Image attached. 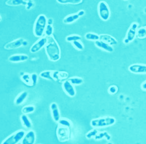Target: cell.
Wrapping results in <instances>:
<instances>
[{"label":"cell","mask_w":146,"mask_h":144,"mask_svg":"<svg viewBox=\"0 0 146 144\" xmlns=\"http://www.w3.org/2000/svg\"><path fill=\"white\" fill-rule=\"evenodd\" d=\"M35 110V107L34 106H27L26 107H24L22 108V112L23 114H31L34 112Z\"/></svg>","instance_id":"83f0119b"},{"label":"cell","mask_w":146,"mask_h":144,"mask_svg":"<svg viewBox=\"0 0 146 144\" xmlns=\"http://www.w3.org/2000/svg\"><path fill=\"white\" fill-rule=\"evenodd\" d=\"M31 80H32V82H33V86H35L37 82H38V76L36 73H33L31 75Z\"/></svg>","instance_id":"8d00e7d4"},{"label":"cell","mask_w":146,"mask_h":144,"mask_svg":"<svg viewBox=\"0 0 146 144\" xmlns=\"http://www.w3.org/2000/svg\"><path fill=\"white\" fill-rule=\"evenodd\" d=\"M98 12L100 17L103 21H108L110 17V10L105 1H100L98 6Z\"/></svg>","instance_id":"5b68a950"},{"label":"cell","mask_w":146,"mask_h":144,"mask_svg":"<svg viewBox=\"0 0 146 144\" xmlns=\"http://www.w3.org/2000/svg\"><path fill=\"white\" fill-rule=\"evenodd\" d=\"M77 13L79 16V17H82L85 15V11L84 10H80Z\"/></svg>","instance_id":"60d3db41"},{"label":"cell","mask_w":146,"mask_h":144,"mask_svg":"<svg viewBox=\"0 0 146 144\" xmlns=\"http://www.w3.org/2000/svg\"><path fill=\"white\" fill-rule=\"evenodd\" d=\"M123 42L125 43V44H128V43H130V42H129V40L128 39H127L126 38L124 39V41H123Z\"/></svg>","instance_id":"b9f144b4"},{"label":"cell","mask_w":146,"mask_h":144,"mask_svg":"<svg viewBox=\"0 0 146 144\" xmlns=\"http://www.w3.org/2000/svg\"><path fill=\"white\" fill-rule=\"evenodd\" d=\"M136 36L139 39H144L146 38V26L141 27L137 29Z\"/></svg>","instance_id":"cb8c5ba5"},{"label":"cell","mask_w":146,"mask_h":144,"mask_svg":"<svg viewBox=\"0 0 146 144\" xmlns=\"http://www.w3.org/2000/svg\"><path fill=\"white\" fill-rule=\"evenodd\" d=\"M72 44L74 47L79 51H83L84 50V46L80 40H76L72 42Z\"/></svg>","instance_id":"4dcf8cb0"},{"label":"cell","mask_w":146,"mask_h":144,"mask_svg":"<svg viewBox=\"0 0 146 144\" xmlns=\"http://www.w3.org/2000/svg\"><path fill=\"white\" fill-rule=\"evenodd\" d=\"M59 76H60V80L64 79H66L68 77V74L65 71H60L59 72Z\"/></svg>","instance_id":"74e56055"},{"label":"cell","mask_w":146,"mask_h":144,"mask_svg":"<svg viewBox=\"0 0 146 144\" xmlns=\"http://www.w3.org/2000/svg\"><path fill=\"white\" fill-rule=\"evenodd\" d=\"M100 40L105 42L106 43L109 44L111 46L117 44V40L112 36L107 34H102L100 35Z\"/></svg>","instance_id":"2e32d148"},{"label":"cell","mask_w":146,"mask_h":144,"mask_svg":"<svg viewBox=\"0 0 146 144\" xmlns=\"http://www.w3.org/2000/svg\"><path fill=\"white\" fill-rule=\"evenodd\" d=\"M124 1H129V0H124Z\"/></svg>","instance_id":"ee69618b"},{"label":"cell","mask_w":146,"mask_h":144,"mask_svg":"<svg viewBox=\"0 0 146 144\" xmlns=\"http://www.w3.org/2000/svg\"><path fill=\"white\" fill-rule=\"evenodd\" d=\"M29 93L26 91H24L19 94L15 100V103L17 106L22 104L28 97Z\"/></svg>","instance_id":"e0dca14e"},{"label":"cell","mask_w":146,"mask_h":144,"mask_svg":"<svg viewBox=\"0 0 146 144\" xmlns=\"http://www.w3.org/2000/svg\"><path fill=\"white\" fill-rule=\"evenodd\" d=\"M116 119L112 116L101 117L92 119L91 122V126L94 128H104L114 125Z\"/></svg>","instance_id":"3957f363"},{"label":"cell","mask_w":146,"mask_h":144,"mask_svg":"<svg viewBox=\"0 0 146 144\" xmlns=\"http://www.w3.org/2000/svg\"><path fill=\"white\" fill-rule=\"evenodd\" d=\"M108 92L110 94H114L118 92V88L115 85H111L109 88Z\"/></svg>","instance_id":"836d02e7"},{"label":"cell","mask_w":146,"mask_h":144,"mask_svg":"<svg viewBox=\"0 0 146 144\" xmlns=\"http://www.w3.org/2000/svg\"><path fill=\"white\" fill-rule=\"evenodd\" d=\"M82 39V37L80 35H69L66 38V40L68 42H73L74 41H76V40H81Z\"/></svg>","instance_id":"f546056e"},{"label":"cell","mask_w":146,"mask_h":144,"mask_svg":"<svg viewBox=\"0 0 146 144\" xmlns=\"http://www.w3.org/2000/svg\"><path fill=\"white\" fill-rule=\"evenodd\" d=\"M85 38L88 40L95 42L96 40H100V35L94 33L88 32L85 35Z\"/></svg>","instance_id":"4316f807"},{"label":"cell","mask_w":146,"mask_h":144,"mask_svg":"<svg viewBox=\"0 0 146 144\" xmlns=\"http://www.w3.org/2000/svg\"><path fill=\"white\" fill-rule=\"evenodd\" d=\"M57 1L61 4H80L83 2V0H57Z\"/></svg>","instance_id":"7402d4cb"},{"label":"cell","mask_w":146,"mask_h":144,"mask_svg":"<svg viewBox=\"0 0 146 144\" xmlns=\"http://www.w3.org/2000/svg\"><path fill=\"white\" fill-rule=\"evenodd\" d=\"M28 44L29 43L27 41H26V40H24L23 38H19L7 43L6 45H5L4 49L7 50L16 49L22 46H27Z\"/></svg>","instance_id":"52a82bcc"},{"label":"cell","mask_w":146,"mask_h":144,"mask_svg":"<svg viewBox=\"0 0 146 144\" xmlns=\"http://www.w3.org/2000/svg\"><path fill=\"white\" fill-rule=\"evenodd\" d=\"M47 18L44 15H40L37 17L34 26V34L36 37L41 38L43 36L47 24Z\"/></svg>","instance_id":"7a4b0ae2"},{"label":"cell","mask_w":146,"mask_h":144,"mask_svg":"<svg viewBox=\"0 0 146 144\" xmlns=\"http://www.w3.org/2000/svg\"><path fill=\"white\" fill-rule=\"evenodd\" d=\"M35 6V3L33 0H28L26 5V8L27 10H30Z\"/></svg>","instance_id":"e575fe53"},{"label":"cell","mask_w":146,"mask_h":144,"mask_svg":"<svg viewBox=\"0 0 146 144\" xmlns=\"http://www.w3.org/2000/svg\"><path fill=\"white\" fill-rule=\"evenodd\" d=\"M26 134V132L24 130H19L9 137L3 142V144H16L21 141L23 137Z\"/></svg>","instance_id":"8992f818"},{"label":"cell","mask_w":146,"mask_h":144,"mask_svg":"<svg viewBox=\"0 0 146 144\" xmlns=\"http://www.w3.org/2000/svg\"><path fill=\"white\" fill-rule=\"evenodd\" d=\"M62 88L65 92L70 97H74L76 95V89L74 85L70 83L68 80L65 81L62 84Z\"/></svg>","instance_id":"9c48e42d"},{"label":"cell","mask_w":146,"mask_h":144,"mask_svg":"<svg viewBox=\"0 0 146 144\" xmlns=\"http://www.w3.org/2000/svg\"><path fill=\"white\" fill-rule=\"evenodd\" d=\"M128 70L135 74H146V65L133 64L129 66Z\"/></svg>","instance_id":"30bf717a"},{"label":"cell","mask_w":146,"mask_h":144,"mask_svg":"<svg viewBox=\"0 0 146 144\" xmlns=\"http://www.w3.org/2000/svg\"><path fill=\"white\" fill-rule=\"evenodd\" d=\"M47 25L52 26L53 24V19L52 18H48L47 21Z\"/></svg>","instance_id":"f35d334b"},{"label":"cell","mask_w":146,"mask_h":144,"mask_svg":"<svg viewBox=\"0 0 146 144\" xmlns=\"http://www.w3.org/2000/svg\"><path fill=\"white\" fill-rule=\"evenodd\" d=\"M79 16L78 15V13L74 14V15H71L66 16V17L64 18L63 20V22L65 24H72L74 22L76 21L79 18Z\"/></svg>","instance_id":"ffe728a7"},{"label":"cell","mask_w":146,"mask_h":144,"mask_svg":"<svg viewBox=\"0 0 146 144\" xmlns=\"http://www.w3.org/2000/svg\"><path fill=\"white\" fill-rule=\"evenodd\" d=\"M20 120L23 126L27 129H31L32 127V123L29 118L26 114H23L20 116Z\"/></svg>","instance_id":"d6986e66"},{"label":"cell","mask_w":146,"mask_h":144,"mask_svg":"<svg viewBox=\"0 0 146 144\" xmlns=\"http://www.w3.org/2000/svg\"><path fill=\"white\" fill-rule=\"evenodd\" d=\"M21 80L26 85H27L29 86H30V87L33 86V82H32V80H31V75H30L29 74L24 73L21 76Z\"/></svg>","instance_id":"603a6c76"},{"label":"cell","mask_w":146,"mask_h":144,"mask_svg":"<svg viewBox=\"0 0 146 144\" xmlns=\"http://www.w3.org/2000/svg\"><path fill=\"white\" fill-rule=\"evenodd\" d=\"M137 29H138V24L136 22L132 23L131 26H130L126 35V38L128 39L130 42H132L135 39L136 36Z\"/></svg>","instance_id":"7c38bea8"},{"label":"cell","mask_w":146,"mask_h":144,"mask_svg":"<svg viewBox=\"0 0 146 144\" xmlns=\"http://www.w3.org/2000/svg\"><path fill=\"white\" fill-rule=\"evenodd\" d=\"M44 34L46 35L47 37L48 36H51L53 35V27L52 26L50 25H47L45 31H44Z\"/></svg>","instance_id":"d6a6232c"},{"label":"cell","mask_w":146,"mask_h":144,"mask_svg":"<svg viewBox=\"0 0 146 144\" xmlns=\"http://www.w3.org/2000/svg\"><path fill=\"white\" fill-rule=\"evenodd\" d=\"M56 134L58 140L60 142H66L70 139V128L58 125Z\"/></svg>","instance_id":"277c9868"},{"label":"cell","mask_w":146,"mask_h":144,"mask_svg":"<svg viewBox=\"0 0 146 144\" xmlns=\"http://www.w3.org/2000/svg\"><path fill=\"white\" fill-rule=\"evenodd\" d=\"M47 38V41L44 47L48 59L51 61H58L61 58V50L60 46L53 35Z\"/></svg>","instance_id":"6da1fadb"},{"label":"cell","mask_w":146,"mask_h":144,"mask_svg":"<svg viewBox=\"0 0 146 144\" xmlns=\"http://www.w3.org/2000/svg\"><path fill=\"white\" fill-rule=\"evenodd\" d=\"M29 58V55L26 54H15L9 57L8 60L11 62L19 63L24 62L28 60Z\"/></svg>","instance_id":"9a60e30c"},{"label":"cell","mask_w":146,"mask_h":144,"mask_svg":"<svg viewBox=\"0 0 146 144\" xmlns=\"http://www.w3.org/2000/svg\"><path fill=\"white\" fill-rule=\"evenodd\" d=\"M95 44L97 47L99 48V49H101L106 52L112 53L114 52L113 47L111 45H110L109 44L102 40H98L95 41Z\"/></svg>","instance_id":"4fadbf2b"},{"label":"cell","mask_w":146,"mask_h":144,"mask_svg":"<svg viewBox=\"0 0 146 144\" xmlns=\"http://www.w3.org/2000/svg\"><path fill=\"white\" fill-rule=\"evenodd\" d=\"M96 140H100L105 138L108 141H110L111 138V135L107 131L103 132H98L97 135L94 137Z\"/></svg>","instance_id":"44dd1931"},{"label":"cell","mask_w":146,"mask_h":144,"mask_svg":"<svg viewBox=\"0 0 146 144\" xmlns=\"http://www.w3.org/2000/svg\"><path fill=\"white\" fill-rule=\"evenodd\" d=\"M36 140V134L34 131L30 130L23 137L21 141L22 144H34Z\"/></svg>","instance_id":"8fae6325"},{"label":"cell","mask_w":146,"mask_h":144,"mask_svg":"<svg viewBox=\"0 0 146 144\" xmlns=\"http://www.w3.org/2000/svg\"><path fill=\"white\" fill-rule=\"evenodd\" d=\"M68 80L74 85H80L82 84L84 82V80L82 78L79 77H74L68 79Z\"/></svg>","instance_id":"484cf974"},{"label":"cell","mask_w":146,"mask_h":144,"mask_svg":"<svg viewBox=\"0 0 146 144\" xmlns=\"http://www.w3.org/2000/svg\"><path fill=\"white\" fill-rule=\"evenodd\" d=\"M141 88L142 90L146 91V81H144L141 85Z\"/></svg>","instance_id":"ab89813d"},{"label":"cell","mask_w":146,"mask_h":144,"mask_svg":"<svg viewBox=\"0 0 146 144\" xmlns=\"http://www.w3.org/2000/svg\"><path fill=\"white\" fill-rule=\"evenodd\" d=\"M98 132H99V131L98 129H97L96 128H94V129H93V130L90 131L88 133H87L86 134V137L87 139H91L92 137H95L97 135V134L98 133Z\"/></svg>","instance_id":"1f68e13d"},{"label":"cell","mask_w":146,"mask_h":144,"mask_svg":"<svg viewBox=\"0 0 146 144\" xmlns=\"http://www.w3.org/2000/svg\"><path fill=\"white\" fill-rule=\"evenodd\" d=\"M5 4L8 6L11 7H17L20 5L26 6L27 1L26 0H7Z\"/></svg>","instance_id":"ac0fdd59"},{"label":"cell","mask_w":146,"mask_h":144,"mask_svg":"<svg viewBox=\"0 0 146 144\" xmlns=\"http://www.w3.org/2000/svg\"><path fill=\"white\" fill-rule=\"evenodd\" d=\"M50 111L54 121L56 122H58L60 119V112L58 108V106L56 103H52L50 104Z\"/></svg>","instance_id":"5bb4252c"},{"label":"cell","mask_w":146,"mask_h":144,"mask_svg":"<svg viewBox=\"0 0 146 144\" xmlns=\"http://www.w3.org/2000/svg\"><path fill=\"white\" fill-rule=\"evenodd\" d=\"M47 41V38H40L36 42H35L30 48V52L31 53H36L40 50L43 47H45Z\"/></svg>","instance_id":"ba28073f"},{"label":"cell","mask_w":146,"mask_h":144,"mask_svg":"<svg viewBox=\"0 0 146 144\" xmlns=\"http://www.w3.org/2000/svg\"><path fill=\"white\" fill-rule=\"evenodd\" d=\"M58 124L59 125L63 126H65L70 128H71L72 127V124L70 121L65 118H60L59 121L58 122Z\"/></svg>","instance_id":"f1b7e54d"},{"label":"cell","mask_w":146,"mask_h":144,"mask_svg":"<svg viewBox=\"0 0 146 144\" xmlns=\"http://www.w3.org/2000/svg\"><path fill=\"white\" fill-rule=\"evenodd\" d=\"M59 72L60 71H52V76L53 80H55V81L60 80V76H59Z\"/></svg>","instance_id":"d590c367"},{"label":"cell","mask_w":146,"mask_h":144,"mask_svg":"<svg viewBox=\"0 0 146 144\" xmlns=\"http://www.w3.org/2000/svg\"><path fill=\"white\" fill-rule=\"evenodd\" d=\"M52 71L50 70H46L41 72L40 73V77L44 79H46L48 80H53L52 76Z\"/></svg>","instance_id":"d4e9b609"},{"label":"cell","mask_w":146,"mask_h":144,"mask_svg":"<svg viewBox=\"0 0 146 144\" xmlns=\"http://www.w3.org/2000/svg\"><path fill=\"white\" fill-rule=\"evenodd\" d=\"M1 21V17L0 16V21Z\"/></svg>","instance_id":"7bdbcfd3"}]
</instances>
